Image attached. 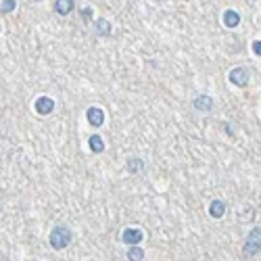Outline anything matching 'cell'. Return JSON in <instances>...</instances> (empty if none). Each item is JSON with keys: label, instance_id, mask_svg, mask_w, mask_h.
I'll return each mask as SVG.
<instances>
[{"label": "cell", "instance_id": "6da1fadb", "mask_svg": "<svg viewBox=\"0 0 261 261\" xmlns=\"http://www.w3.org/2000/svg\"><path fill=\"white\" fill-rule=\"evenodd\" d=\"M69 243H71V230L67 228V226H56V228L51 232V246L56 251L65 249V246H69Z\"/></svg>", "mask_w": 261, "mask_h": 261}, {"label": "cell", "instance_id": "7a4b0ae2", "mask_svg": "<svg viewBox=\"0 0 261 261\" xmlns=\"http://www.w3.org/2000/svg\"><path fill=\"white\" fill-rule=\"evenodd\" d=\"M261 251V228L257 226V228H253L249 232V236H246V243H244V257H253L257 255V253Z\"/></svg>", "mask_w": 261, "mask_h": 261}, {"label": "cell", "instance_id": "3957f363", "mask_svg": "<svg viewBox=\"0 0 261 261\" xmlns=\"http://www.w3.org/2000/svg\"><path fill=\"white\" fill-rule=\"evenodd\" d=\"M230 82L234 84V86H238V88H244L246 84H249V73H246V69L234 67L230 71Z\"/></svg>", "mask_w": 261, "mask_h": 261}, {"label": "cell", "instance_id": "277c9868", "mask_svg": "<svg viewBox=\"0 0 261 261\" xmlns=\"http://www.w3.org/2000/svg\"><path fill=\"white\" fill-rule=\"evenodd\" d=\"M34 109H36V113H40V115H51L54 111V101L48 96H40L38 101L34 103Z\"/></svg>", "mask_w": 261, "mask_h": 261}, {"label": "cell", "instance_id": "5b68a950", "mask_svg": "<svg viewBox=\"0 0 261 261\" xmlns=\"http://www.w3.org/2000/svg\"><path fill=\"white\" fill-rule=\"evenodd\" d=\"M86 119H88V123L92 125V128H98V125L104 123V111L101 107H90L86 111Z\"/></svg>", "mask_w": 261, "mask_h": 261}, {"label": "cell", "instance_id": "8992f818", "mask_svg": "<svg viewBox=\"0 0 261 261\" xmlns=\"http://www.w3.org/2000/svg\"><path fill=\"white\" fill-rule=\"evenodd\" d=\"M140 241H142V232H140L138 228H125L123 232H122V243H125V244H138Z\"/></svg>", "mask_w": 261, "mask_h": 261}, {"label": "cell", "instance_id": "52a82bcc", "mask_svg": "<svg viewBox=\"0 0 261 261\" xmlns=\"http://www.w3.org/2000/svg\"><path fill=\"white\" fill-rule=\"evenodd\" d=\"M194 109L201 111V113H209L211 109H213V98L205 96V94L196 96V98H194Z\"/></svg>", "mask_w": 261, "mask_h": 261}, {"label": "cell", "instance_id": "ba28073f", "mask_svg": "<svg viewBox=\"0 0 261 261\" xmlns=\"http://www.w3.org/2000/svg\"><path fill=\"white\" fill-rule=\"evenodd\" d=\"M73 6H75L73 0H56V2H54V11L59 13L61 17H65V15H69V13L73 11Z\"/></svg>", "mask_w": 261, "mask_h": 261}, {"label": "cell", "instance_id": "9c48e42d", "mask_svg": "<svg viewBox=\"0 0 261 261\" xmlns=\"http://www.w3.org/2000/svg\"><path fill=\"white\" fill-rule=\"evenodd\" d=\"M224 25L226 27H230V30H232V27H238V25H241V15H238V13L236 11H226L224 13Z\"/></svg>", "mask_w": 261, "mask_h": 261}, {"label": "cell", "instance_id": "30bf717a", "mask_svg": "<svg viewBox=\"0 0 261 261\" xmlns=\"http://www.w3.org/2000/svg\"><path fill=\"white\" fill-rule=\"evenodd\" d=\"M224 213H226V203L224 201H213L209 205V215L211 217H215V220H220V217H224Z\"/></svg>", "mask_w": 261, "mask_h": 261}, {"label": "cell", "instance_id": "8fae6325", "mask_svg": "<svg viewBox=\"0 0 261 261\" xmlns=\"http://www.w3.org/2000/svg\"><path fill=\"white\" fill-rule=\"evenodd\" d=\"M88 146H90V151H92V153H103L104 151V140L94 134V136L88 138Z\"/></svg>", "mask_w": 261, "mask_h": 261}, {"label": "cell", "instance_id": "7c38bea8", "mask_svg": "<svg viewBox=\"0 0 261 261\" xmlns=\"http://www.w3.org/2000/svg\"><path fill=\"white\" fill-rule=\"evenodd\" d=\"M96 34H98V36H109V34H111V23H109V21H104V19L96 21Z\"/></svg>", "mask_w": 261, "mask_h": 261}, {"label": "cell", "instance_id": "4fadbf2b", "mask_svg": "<svg viewBox=\"0 0 261 261\" xmlns=\"http://www.w3.org/2000/svg\"><path fill=\"white\" fill-rule=\"evenodd\" d=\"M144 257V251L140 249L138 244H132V249L128 251V259H132V261H140Z\"/></svg>", "mask_w": 261, "mask_h": 261}, {"label": "cell", "instance_id": "5bb4252c", "mask_svg": "<svg viewBox=\"0 0 261 261\" xmlns=\"http://www.w3.org/2000/svg\"><path fill=\"white\" fill-rule=\"evenodd\" d=\"M128 169L132 174H138V172H142V169H144V163L140 159H130L128 161Z\"/></svg>", "mask_w": 261, "mask_h": 261}, {"label": "cell", "instance_id": "9a60e30c", "mask_svg": "<svg viewBox=\"0 0 261 261\" xmlns=\"http://www.w3.org/2000/svg\"><path fill=\"white\" fill-rule=\"evenodd\" d=\"M15 0H2V13H11V11H15Z\"/></svg>", "mask_w": 261, "mask_h": 261}, {"label": "cell", "instance_id": "2e32d148", "mask_svg": "<svg viewBox=\"0 0 261 261\" xmlns=\"http://www.w3.org/2000/svg\"><path fill=\"white\" fill-rule=\"evenodd\" d=\"M82 17H84V21H92L94 11L90 9V6H86V9H82Z\"/></svg>", "mask_w": 261, "mask_h": 261}, {"label": "cell", "instance_id": "e0dca14e", "mask_svg": "<svg viewBox=\"0 0 261 261\" xmlns=\"http://www.w3.org/2000/svg\"><path fill=\"white\" fill-rule=\"evenodd\" d=\"M253 52H255V56H261V40L253 42Z\"/></svg>", "mask_w": 261, "mask_h": 261}]
</instances>
